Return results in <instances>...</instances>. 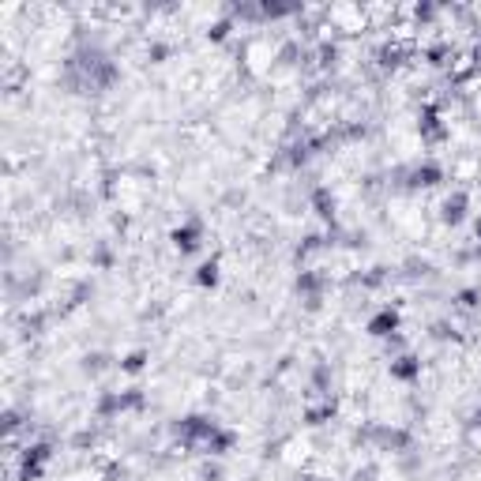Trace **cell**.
<instances>
[{
    "label": "cell",
    "instance_id": "4",
    "mask_svg": "<svg viewBox=\"0 0 481 481\" xmlns=\"http://www.w3.org/2000/svg\"><path fill=\"white\" fill-rule=\"evenodd\" d=\"M440 218H443V226H459V222L466 218V192H455V196L443 199Z\"/></svg>",
    "mask_w": 481,
    "mask_h": 481
},
{
    "label": "cell",
    "instance_id": "7",
    "mask_svg": "<svg viewBox=\"0 0 481 481\" xmlns=\"http://www.w3.org/2000/svg\"><path fill=\"white\" fill-rule=\"evenodd\" d=\"M143 361H147V354H143V350H136V354H128V357H124V365H120V368H124V373H140Z\"/></svg>",
    "mask_w": 481,
    "mask_h": 481
},
{
    "label": "cell",
    "instance_id": "2",
    "mask_svg": "<svg viewBox=\"0 0 481 481\" xmlns=\"http://www.w3.org/2000/svg\"><path fill=\"white\" fill-rule=\"evenodd\" d=\"M395 331H399V312L395 309H384V312H376V316L368 320V335L373 339H391Z\"/></svg>",
    "mask_w": 481,
    "mask_h": 481
},
{
    "label": "cell",
    "instance_id": "5",
    "mask_svg": "<svg viewBox=\"0 0 481 481\" xmlns=\"http://www.w3.org/2000/svg\"><path fill=\"white\" fill-rule=\"evenodd\" d=\"M312 207H316V215H320L323 222L335 218V196H331L327 188H312Z\"/></svg>",
    "mask_w": 481,
    "mask_h": 481
},
{
    "label": "cell",
    "instance_id": "3",
    "mask_svg": "<svg viewBox=\"0 0 481 481\" xmlns=\"http://www.w3.org/2000/svg\"><path fill=\"white\" fill-rule=\"evenodd\" d=\"M391 376L402 384H414L421 376V361L414 354H402V357H391Z\"/></svg>",
    "mask_w": 481,
    "mask_h": 481
},
{
    "label": "cell",
    "instance_id": "1",
    "mask_svg": "<svg viewBox=\"0 0 481 481\" xmlns=\"http://www.w3.org/2000/svg\"><path fill=\"white\" fill-rule=\"evenodd\" d=\"M173 245H177V252H181V256L199 252V245H203V226H199L196 218H188L184 226L173 229Z\"/></svg>",
    "mask_w": 481,
    "mask_h": 481
},
{
    "label": "cell",
    "instance_id": "10",
    "mask_svg": "<svg viewBox=\"0 0 481 481\" xmlns=\"http://www.w3.org/2000/svg\"><path fill=\"white\" fill-rule=\"evenodd\" d=\"M354 481H376V466H365V470H357Z\"/></svg>",
    "mask_w": 481,
    "mask_h": 481
},
{
    "label": "cell",
    "instance_id": "11",
    "mask_svg": "<svg viewBox=\"0 0 481 481\" xmlns=\"http://www.w3.org/2000/svg\"><path fill=\"white\" fill-rule=\"evenodd\" d=\"M470 425H474V429H481V406H478L474 414H470Z\"/></svg>",
    "mask_w": 481,
    "mask_h": 481
},
{
    "label": "cell",
    "instance_id": "6",
    "mask_svg": "<svg viewBox=\"0 0 481 481\" xmlns=\"http://www.w3.org/2000/svg\"><path fill=\"white\" fill-rule=\"evenodd\" d=\"M196 282H199V286H215V282H218V260L203 263L199 271H196Z\"/></svg>",
    "mask_w": 481,
    "mask_h": 481
},
{
    "label": "cell",
    "instance_id": "9",
    "mask_svg": "<svg viewBox=\"0 0 481 481\" xmlns=\"http://www.w3.org/2000/svg\"><path fill=\"white\" fill-rule=\"evenodd\" d=\"M83 368H87V373H101V368H106V354H90Z\"/></svg>",
    "mask_w": 481,
    "mask_h": 481
},
{
    "label": "cell",
    "instance_id": "8",
    "mask_svg": "<svg viewBox=\"0 0 481 481\" xmlns=\"http://www.w3.org/2000/svg\"><path fill=\"white\" fill-rule=\"evenodd\" d=\"M459 309H478V290H462L459 293Z\"/></svg>",
    "mask_w": 481,
    "mask_h": 481
}]
</instances>
